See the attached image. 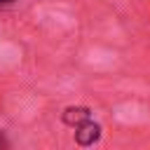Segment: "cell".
Here are the masks:
<instances>
[{"label": "cell", "instance_id": "cell-1", "mask_svg": "<svg viewBox=\"0 0 150 150\" xmlns=\"http://www.w3.org/2000/svg\"><path fill=\"white\" fill-rule=\"evenodd\" d=\"M98 138H101V124L91 122V117L75 127V141L80 145H94Z\"/></svg>", "mask_w": 150, "mask_h": 150}, {"label": "cell", "instance_id": "cell-2", "mask_svg": "<svg viewBox=\"0 0 150 150\" xmlns=\"http://www.w3.org/2000/svg\"><path fill=\"white\" fill-rule=\"evenodd\" d=\"M91 117V110L89 108H84V105H77V108H66L63 110V122L68 124V127H77V124H82L84 120H89Z\"/></svg>", "mask_w": 150, "mask_h": 150}, {"label": "cell", "instance_id": "cell-4", "mask_svg": "<svg viewBox=\"0 0 150 150\" xmlns=\"http://www.w3.org/2000/svg\"><path fill=\"white\" fill-rule=\"evenodd\" d=\"M14 0H0V7H5V5H12Z\"/></svg>", "mask_w": 150, "mask_h": 150}, {"label": "cell", "instance_id": "cell-3", "mask_svg": "<svg viewBox=\"0 0 150 150\" xmlns=\"http://www.w3.org/2000/svg\"><path fill=\"white\" fill-rule=\"evenodd\" d=\"M7 145H9V143H7V138L0 134V148H7Z\"/></svg>", "mask_w": 150, "mask_h": 150}]
</instances>
